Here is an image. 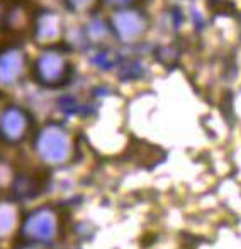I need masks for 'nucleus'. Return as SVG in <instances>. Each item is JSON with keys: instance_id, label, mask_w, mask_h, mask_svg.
I'll use <instances>...</instances> for the list:
<instances>
[{"instance_id": "1", "label": "nucleus", "mask_w": 241, "mask_h": 249, "mask_svg": "<svg viewBox=\"0 0 241 249\" xmlns=\"http://www.w3.org/2000/svg\"><path fill=\"white\" fill-rule=\"evenodd\" d=\"M106 2L112 3V5H122V3H126V2H131V0H106Z\"/></svg>"}]
</instances>
